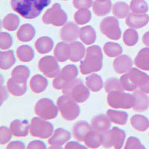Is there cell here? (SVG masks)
I'll return each mask as SVG.
<instances>
[{
    "mask_svg": "<svg viewBox=\"0 0 149 149\" xmlns=\"http://www.w3.org/2000/svg\"><path fill=\"white\" fill-rule=\"evenodd\" d=\"M51 0H11V7L25 19H34L37 17Z\"/></svg>",
    "mask_w": 149,
    "mask_h": 149,
    "instance_id": "cell-1",
    "label": "cell"
},
{
    "mask_svg": "<svg viewBox=\"0 0 149 149\" xmlns=\"http://www.w3.org/2000/svg\"><path fill=\"white\" fill-rule=\"evenodd\" d=\"M124 90L126 91H135L139 90L149 93V75L138 69L132 68L120 78Z\"/></svg>",
    "mask_w": 149,
    "mask_h": 149,
    "instance_id": "cell-2",
    "label": "cell"
},
{
    "mask_svg": "<svg viewBox=\"0 0 149 149\" xmlns=\"http://www.w3.org/2000/svg\"><path fill=\"white\" fill-rule=\"evenodd\" d=\"M103 54L98 46H92L87 48L86 56L81 62L80 70L82 74H87L100 71L103 64Z\"/></svg>",
    "mask_w": 149,
    "mask_h": 149,
    "instance_id": "cell-3",
    "label": "cell"
},
{
    "mask_svg": "<svg viewBox=\"0 0 149 149\" xmlns=\"http://www.w3.org/2000/svg\"><path fill=\"white\" fill-rule=\"evenodd\" d=\"M90 89L84 85L81 79H74L68 83L62 90L64 95L72 97L78 103L86 102L90 97Z\"/></svg>",
    "mask_w": 149,
    "mask_h": 149,
    "instance_id": "cell-4",
    "label": "cell"
},
{
    "mask_svg": "<svg viewBox=\"0 0 149 149\" xmlns=\"http://www.w3.org/2000/svg\"><path fill=\"white\" fill-rule=\"evenodd\" d=\"M58 110L61 116L66 121H73L78 118L80 114V107L78 102L69 95H62L57 101Z\"/></svg>",
    "mask_w": 149,
    "mask_h": 149,
    "instance_id": "cell-5",
    "label": "cell"
},
{
    "mask_svg": "<svg viewBox=\"0 0 149 149\" xmlns=\"http://www.w3.org/2000/svg\"><path fill=\"white\" fill-rule=\"evenodd\" d=\"M107 102L113 108L125 110L134 107L135 98L134 95L124 93V91L114 90L108 93Z\"/></svg>",
    "mask_w": 149,
    "mask_h": 149,
    "instance_id": "cell-6",
    "label": "cell"
},
{
    "mask_svg": "<svg viewBox=\"0 0 149 149\" xmlns=\"http://www.w3.org/2000/svg\"><path fill=\"white\" fill-rule=\"evenodd\" d=\"M125 132L119 127H114L102 134V146L106 148H122L125 140Z\"/></svg>",
    "mask_w": 149,
    "mask_h": 149,
    "instance_id": "cell-7",
    "label": "cell"
},
{
    "mask_svg": "<svg viewBox=\"0 0 149 149\" xmlns=\"http://www.w3.org/2000/svg\"><path fill=\"white\" fill-rule=\"evenodd\" d=\"M53 130L54 127L52 124L41 119L40 117H35L31 119L29 131L31 135L34 137L48 139L53 134Z\"/></svg>",
    "mask_w": 149,
    "mask_h": 149,
    "instance_id": "cell-8",
    "label": "cell"
},
{
    "mask_svg": "<svg viewBox=\"0 0 149 149\" xmlns=\"http://www.w3.org/2000/svg\"><path fill=\"white\" fill-rule=\"evenodd\" d=\"M42 21L47 25L54 26H64L67 21V14L62 9L61 5L55 3L51 8L46 10L42 17Z\"/></svg>",
    "mask_w": 149,
    "mask_h": 149,
    "instance_id": "cell-9",
    "label": "cell"
},
{
    "mask_svg": "<svg viewBox=\"0 0 149 149\" xmlns=\"http://www.w3.org/2000/svg\"><path fill=\"white\" fill-rule=\"evenodd\" d=\"M58 107L55 106L54 102L49 98H42L37 102L34 107L36 115L45 120L53 119L57 117Z\"/></svg>",
    "mask_w": 149,
    "mask_h": 149,
    "instance_id": "cell-10",
    "label": "cell"
},
{
    "mask_svg": "<svg viewBox=\"0 0 149 149\" xmlns=\"http://www.w3.org/2000/svg\"><path fill=\"white\" fill-rule=\"evenodd\" d=\"M78 74V70L74 65H67L61 70L59 74L53 81V87L56 90H63V87L72 80L75 79Z\"/></svg>",
    "mask_w": 149,
    "mask_h": 149,
    "instance_id": "cell-11",
    "label": "cell"
},
{
    "mask_svg": "<svg viewBox=\"0 0 149 149\" xmlns=\"http://www.w3.org/2000/svg\"><path fill=\"white\" fill-rule=\"evenodd\" d=\"M100 30L109 39L114 40L120 39L121 29L119 21L115 17H108L104 19L100 23Z\"/></svg>",
    "mask_w": 149,
    "mask_h": 149,
    "instance_id": "cell-12",
    "label": "cell"
},
{
    "mask_svg": "<svg viewBox=\"0 0 149 149\" xmlns=\"http://www.w3.org/2000/svg\"><path fill=\"white\" fill-rule=\"evenodd\" d=\"M38 67L40 71L49 78H55L61 72L57 59L52 56H46L41 58Z\"/></svg>",
    "mask_w": 149,
    "mask_h": 149,
    "instance_id": "cell-13",
    "label": "cell"
},
{
    "mask_svg": "<svg viewBox=\"0 0 149 149\" xmlns=\"http://www.w3.org/2000/svg\"><path fill=\"white\" fill-rule=\"evenodd\" d=\"M71 134L68 130L63 128H58L54 130L52 137L49 139V144L51 148H61V146L70 140Z\"/></svg>",
    "mask_w": 149,
    "mask_h": 149,
    "instance_id": "cell-14",
    "label": "cell"
},
{
    "mask_svg": "<svg viewBox=\"0 0 149 149\" xmlns=\"http://www.w3.org/2000/svg\"><path fill=\"white\" fill-rule=\"evenodd\" d=\"M80 35V29L74 22H67L61 31V38L65 42H72L77 40Z\"/></svg>",
    "mask_w": 149,
    "mask_h": 149,
    "instance_id": "cell-15",
    "label": "cell"
},
{
    "mask_svg": "<svg viewBox=\"0 0 149 149\" xmlns=\"http://www.w3.org/2000/svg\"><path fill=\"white\" fill-rule=\"evenodd\" d=\"M149 22V17L146 14H129L126 18V24L131 29H141Z\"/></svg>",
    "mask_w": 149,
    "mask_h": 149,
    "instance_id": "cell-16",
    "label": "cell"
},
{
    "mask_svg": "<svg viewBox=\"0 0 149 149\" xmlns=\"http://www.w3.org/2000/svg\"><path fill=\"white\" fill-rule=\"evenodd\" d=\"M108 117L104 115H98L95 116L91 121V126L93 130L100 134L110 130L111 123Z\"/></svg>",
    "mask_w": 149,
    "mask_h": 149,
    "instance_id": "cell-17",
    "label": "cell"
},
{
    "mask_svg": "<svg viewBox=\"0 0 149 149\" xmlns=\"http://www.w3.org/2000/svg\"><path fill=\"white\" fill-rule=\"evenodd\" d=\"M133 61L127 55L117 57L113 61V68L118 74H124L132 69Z\"/></svg>",
    "mask_w": 149,
    "mask_h": 149,
    "instance_id": "cell-18",
    "label": "cell"
},
{
    "mask_svg": "<svg viewBox=\"0 0 149 149\" xmlns=\"http://www.w3.org/2000/svg\"><path fill=\"white\" fill-rule=\"evenodd\" d=\"M29 128L30 125L27 120H14L10 125L12 134L18 137L26 136L29 134Z\"/></svg>",
    "mask_w": 149,
    "mask_h": 149,
    "instance_id": "cell-19",
    "label": "cell"
},
{
    "mask_svg": "<svg viewBox=\"0 0 149 149\" xmlns=\"http://www.w3.org/2000/svg\"><path fill=\"white\" fill-rule=\"evenodd\" d=\"M135 98V104L134 106V110L136 112H144L147 110L149 107V97L146 93L136 90L133 93Z\"/></svg>",
    "mask_w": 149,
    "mask_h": 149,
    "instance_id": "cell-20",
    "label": "cell"
},
{
    "mask_svg": "<svg viewBox=\"0 0 149 149\" xmlns=\"http://www.w3.org/2000/svg\"><path fill=\"white\" fill-rule=\"evenodd\" d=\"M7 87L9 93L14 96H22L27 90L26 81H19L11 78L8 81Z\"/></svg>",
    "mask_w": 149,
    "mask_h": 149,
    "instance_id": "cell-21",
    "label": "cell"
},
{
    "mask_svg": "<svg viewBox=\"0 0 149 149\" xmlns=\"http://www.w3.org/2000/svg\"><path fill=\"white\" fill-rule=\"evenodd\" d=\"M93 130L92 126L85 121H80L75 123L73 127V135L77 140L80 142L84 141L86 135Z\"/></svg>",
    "mask_w": 149,
    "mask_h": 149,
    "instance_id": "cell-22",
    "label": "cell"
},
{
    "mask_svg": "<svg viewBox=\"0 0 149 149\" xmlns=\"http://www.w3.org/2000/svg\"><path fill=\"white\" fill-rule=\"evenodd\" d=\"M70 60L72 62H78L84 57L86 51L81 42L78 41H73L70 44Z\"/></svg>",
    "mask_w": 149,
    "mask_h": 149,
    "instance_id": "cell-23",
    "label": "cell"
},
{
    "mask_svg": "<svg viewBox=\"0 0 149 149\" xmlns=\"http://www.w3.org/2000/svg\"><path fill=\"white\" fill-rule=\"evenodd\" d=\"M54 58L60 62H65L70 59V44H66V42H58L54 48Z\"/></svg>",
    "mask_w": 149,
    "mask_h": 149,
    "instance_id": "cell-24",
    "label": "cell"
},
{
    "mask_svg": "<svg viewBox=\"0 0 149 149\" xmlns=\"http://www.w3.org/2000/svg\"><path fill=\"white\" fill-rule=\"evenodd\" d=\"M134 63L139 69L149 71V48L141 49L134 60Z\"/></svg>",
    "mask_w": 149,
    "mask_h": 149,
    "instance_id": "cell-25",
    "label": "cell"
},
{
    "mask_svg": "<svg viewBox=\"0 0 149 149\" xmlns=\"http://www.w3.org/2000/svg\"><path fill=\"white\" fill-rule=\"evenodd\" d=\"M80 39L86 45H92L96 40V33L92 26H86L80 29Z\"/></svg>",
    "mask_w": 149,
    "mask_h": 149,
    "instance_id": "cell-26",
    "label": "cell"
},
{
    "mask_svg": "<svg viewBox=\"0 0 149 149\" xmlns=\"http://www.w3.org/2000/svg\"><path fill=\"white\" fill-rule=\"evenodd\" d=\"M47 86V79L40 74H36L31 78L30 81L31 89L35 93H40L43 92Z\"/></svg>",
    "mask_w": 149,
    "mask_h": 149,
    "instance_id": "cell-27",
    "label": "cell"
},
{
    "mask_svg": "<svg viewBox=\"0 0 149 149\" xmlns=\"http://www.w3.org/2000/svg\"><path fill=\"white\" fill-rule=\"evenodd\" d=\"M17 35L19 40L22 42H29L34 38L35 35V29L30 24H24L19 28Z\"/></svg>",
    "mask_w": 149,
    "mask_h": 149,
    "instance_id": "cell-28",
    "label": "cell"
},
{
    "mask_svg": "<svg viewBox=\"0 0 149 149\" xmlns=\"http://www.w3.org/2000/svg\"><path fill=\"white\" fill-rule=\"evenodd\" d=\"M54 46L52 40L49 37H42L35 42V48L40 54H46L52 51Z\"/></svg>",
    "mask_w": 149,
    "mask_h": 149,
    "instance_id": "cell-29",
    "label": "cell"
},
{
    "mask_svg": "<svg viewBox=\"0 0 149 149\" xmlns=\"http://www.w3.org/2000/svg\"><path fill=\"white\" fill-rule=\"evenodd\" d=\"M84 142L90 148H97L102 145V134L92 130L85 137Z\"/></svg>",
    "mask_w": 149,
    "mask_h": 149,
    "instance_id": "cell-30",
    "label": "cell"
},
{
    "mask_svg": "<svg viewBox=\"0 0 149 149\" xmlns=\"http://www.w3.org/2000/svg\"><path fill=\"white\" fill-rule=\"evenodd\" d=\"M107 116L111 122L124 125L127 122L128 119V115L127 113L124 111H118V110H108L107 111Z\"/></svg>",
    "mask_w": 149,
    "mask_h": 149,
    "instance_id": "cell-31",
    "label": "cell"
},
{
    "mask_svg": "<svg viewBox=\"0 0 149 149\" xmlns=\"http://www.w3.org/2000/svg\"><path fill=\"white\" fill-rule=\"evenodd\" d=\"M15 56L11 50L1 52L0 53V68L2 70H8L15 63Z\"/></svg>",
    "mask_w": 149,
    "mask_h": 149,
    "instance_id": "cell-32",
    "label": "cell"
},
{
    "mask_svg": "<svg viewBox=\"0 0 149 149\" xmlns=\"http://www.w3.org/2000/svg\"><path fill=\"white\" fill-rule=\"evenodd\" d=\"M86 85L91 91L98 92L103 87V81L98 74H92L86 77Z\"/></svg>",
    "mask_w": 149,
    "mask_h": 149,
    "instance_id": "cell-33",
    "label": "cell"
},
{
    "mask_svg": "<svg viewBox=\"0 0 149 149\" xmlns=\"http://www.w3.org/2000/svg\"><path fill=\"white\" fill-rule=\"evenodd\" d=\"M111 9V2L110 0L99 1L97 0L93 3V11L95 15L100 17L107 14Z\"/></svg>",
    "mask_w": 149,
    "mask_h": 149,
    "instance_id": "cell-34",
    "label": "cell"
},
{
    "mask_svg": "<svg viewBox=\"0 0 149 149\" xmlns=\"http://www.w3.org/2000/svg\"><path fill=\"white\" fill-rule=\"evenodd\" d=\"M132 127L139 131H145L149 127V120L147 117L142 115H134L130 119Z\"/></svg>",
    "mask_w": 149,
    "mask_h": 149,
    "instance_id": "cell-35",
    "label": "cell"
},
{
    "mask_svg": "<svg viewBox=\"0 0 149 149\" xmlns=\"http://www.w3.org/2000/svg\"><path fill=\"white\" fill-rule=\"evenodd\" d=\"M17 55L19 61L22 62H29L34 58V52L31 46L23 45L17 49Z\"/></svg>",
    "mask_w": 149,
    "mask_h": 149,
    "instance_id": "cell-36",
    "label": "cell"
},
{
    "mask_svg": "<svg viewBox=\"0 0 149 149\" xmlns=\"http://www.w3.org/2000/svg\"><path fill=\"white\" fill-rule=\"evenodd\" d=\"M30 74L29 68L23 65H19L14 68L11 72V78L17 80L19 81H27Z\"/></svg>",
    "mask_w": 149,
    "mask_h": 149,
    "instance_id": "cell-37",
    "label": "cell"
},
{
    "mask_svg": "<svg viewBox=\"0 0 149 149\" xmlns=\"http://www.w3.org/2000/svg\"><path fill=\"white\" fill-rule=\"evenodd\" d=\"M19 18L15 14H8L2 21V26L5 28L6 30L10 31H14L17 30L19 25Z\"/></svg>",
    "mask_w": 149,
    "mask_h": 149,
    "instance_id": "cell-38",
    "label": "cell"
},
{
    "mask_svg": "<svg viewBox=\"0 0 149 149\" xmlns=\"http://www.w3.org/2000/svg\"><path fill=\"white\" fill-rule=\"evenodd\" d=\"M129 12H130V9H129L128 5L125 2H116L114 4L113 7V14L117 18H125L129 15Z\"/></svg>",
    "mask_w": 149,
    "mask_h": 149,
    "instance_id": "cell-39",
    "label": "cell"
},
{
    "mask_svg": "<svg viewBox=\"0 0 149 149\" xmlns=\"http://www.w3.org/2000/svg\"><path fill=\"white\" fill-rule=\"evenodd\" d=\"M104 52L110 58H114L118 57L122 54V48L118 43L108 42L104 46Z\"/></svg>",
    "mask_w": 149,
    "mask_h": 149,
    "instance_id": "cell-40",
    "label": "cell"
},
{
    "mask_svg": "<svg viewBox=\"0 0 149 149\" xmlns=\"http://www.w3.org/2000/svg\"><path fill=\"white\" fill-rule=\"evenodd\" d=\"M139 40V35L134 29H129L124 33L123 41L127 46H133L136 44Z\"/></svg>",
    "mask_w": 149,
    "mask_h": 149,
    "instance_id": "cell-41",
    "label": "cell"
},
{
    "mask_svg": "<svg viewBox=\"0 0 149 149\" xmlns=\"http://www.w3.org/2000/svg\"><path fill=\"white\" fill-rule=\"evenodd\" d=\"M91 12L88 9H79L74 14V19L78 25H84L91 19Z\"/></svg>",
    "mask_w": 149,
    "mask_h": 149,
    "instance_id": "cell-42",
    "label": "cell"
},
{
    "mask_svg": "<svg viewBox=\"0 0 149 149\" xmlns=\"http://www.w3.org/2000/svg\"><path fill=\"white\" fill-rule=\"evenodd\" d=\"M130 7L135 14H146L148 10V5L145 0H132Z\"/></svg>",
    "mask_w": 149,
    "mask_h": 149,
    "instance_id": "cell-43",
    "label": "cell"
},
{
    "mask_svg": "<svg viewBox=\"0 0 149 149\" xmlns=\"http://www.w3.org/2000/svg\"><path fill=\"white\" fill-rule=\"evenodd\" d=\"M104 89L107 93H110L114 90L124 91V88L121 84L120 80L116 78H110L106 81L104 84Z\"/></svg>",
    "mask_w": 149,
    "mask_h": 149,
    "instance_id": "cell-44",
    "label": "cell"
},
{
    "mask_svg": "<svg viewBox=\"0 0 149 149\" xmlns=\"http://www.w3.org/2000/svg\"><path fill=\"white\" fill-rule=\"evenodd\" d=\"M13 40L8 33L2 32L0 34V48L2 50H6L12 46Z\"/></svg>",
    "mask_w": 149,
    "mask_h": 149,
    "instance_id": "cell-45",
    "label": "cell"
},
{
    "mask_svg": "<svg viewBox=\"0 0 149 149\" xmlns=\"http://www.w3.org/2000/svg\"><path fill=\"white\" fill-rule=\"evenodd\" d=\"M125 149H145V147L141 143L139 139L134 136H130L127 139V142L125 143Z\"/></svg>",
    "mask_w": 149,
    "mask_h": 149,
    "instance_id": "cell-46",
    "label": "cell"
},
{
    "mask_svg": "<svg viewBox=\"0 0 149 149\" xmlns=\"http://www.w3.org/2000/svg\"><path fill=\"white\" fill-rule=\"evenodd\" d=\"M11 131L6 127L2 126L0 127V144H6L11 138Z\"/></svg>",
    "mask_w": 149,
    "mask_h": 149,
    "instance_id": "cell-47",
    "label": "cell"
},
{
    "mask_svg": "<svg viewBox=\"0 0 149 149\" xmlns=\"http://www.w3.org/2000/svg\"><path fill=\"white\" fill-rule=\"evenodd\" d=\"M93 3V0H73L74 6L78 9H88Z\"/></svg>",
    "mask_w": 149,
    "mask_h": 149,
    "instance_id": "cell-48",
    "label": "cell"
},
{
    "mask_svg": "<svg viewBox=\"0 0 149 149\" xmlns=\"http://www.w3.org/2000/svg\"><path fill=\"white\" fill-rule=\"evenodd\" d=\"M28 148L29 149H46V146L45 145L44 142H42V141L39 140H34L31 142L28 146Z\"/></svg>",
    "mask_w": 149,
    "mask_h": 149,
    "instance_id": "cell-49",
    "label": "cell"
},
{
    "mask_svg": "<svg viewBox=\"0 0 149 149\" xmlns=\"http://www.w3.org/2000/svg\"><path fill=\"white\" fill-rule=\"evenodd\" d=\"M65 148H66V149H70V148L85 149L86 148V147L81 146V145L79 144V143H78V142H68L67 144L66 145V146H65Z\"/></svg>",
    "mask_w": 149,
    "mask_h": 149,
    "instance_id": "cell-50",
    "label": "cell"
},
{
    "mask_svg": "<svg viewBox=\"0 0 149 149\" xmlns=\"http://www.w3.org/2000/svg\"><path fill=\"white\" fill-rule=\"evenodd\" d=\"M7 148H25V145L22 142L19 141H15V142H10Z\"/></svg>",
    "mask_w": 149,
    "mask_h": 149,
    "instance_id": "cell-51",
    "label": "cell"
},
{
    "mask_svg": "<svg viewBox=\"0 0 149 149\" xmlns=\"http://www.w3.org/2000/svg\"><path fill=\"white\" fill-rule=\"evenodd\" d=\"M1 92H2V104L3 103L5 99H7L8 98V92L5 86H2V89H1Z\"/></svg>",
    "mask_w": 149,
    "mask_h": 149,
    "instance_id": "cell-52",
    "label": "cell"
},
{
    "mask_svg": "<svg viewBox=\"0 0 149 149\" xmlns=\"http://www.w3.org/2000/svg\"><path fill=\"white\" fill-rule=\"evenodd\" d=\"M142 42L146 46H149V31L146 32L142 37Z\"/></svg>",
    "mask_w": 149,
    "mask_h": 149,
    "instance_id": "cell-53",
    "label": "cell"
},
{
    "mask_svg": "<svg viewBox=\"0 0 149 149\" xmlns=\"http://www.w3.org/2000/svg\"><path fill=\"white\" fill-rule=\"evenodd\" d=\"M99 1H104V0H99Z\"/></svg>",
    "mask_w": 149,
    "mask_h": 149,
    "instance_id": "cell-54",
    "label": "cell"
}]
</instances>
